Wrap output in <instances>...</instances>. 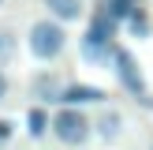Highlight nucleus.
Wrapping results in <instances>:
<instances>
[{
	"mask_svg": "<svg viewBox=\"0 0 153 150\" xmlns=\"http://www.w3.org/2000/svg\"><path fill=\"white\" fill-rule=\"evenodd\" d=\"M67 45V30L60 26L56 19H37L30 26V52L37 60H56Z\"/></svg>",
	"mask_w": 153,
	"mask_h": 150,
	"instance_id": "1",
	"label": "nucleus"
},
{
	"mask_svg": "<svg viewBox=\"0 0 153 150\" xmlns=\"http://www.w3.org/2000/svg\"><path fill=\"white\" fill-rule=\"evenodd\" d=\"M90 128L94 124L86 120V112H79V105H67V109H60L52 116V135L60 142H67V146H82L90 139Z\"/></svg>",
	"mask_w": 153,
	"mask_h": 150,
	"instance_id": "2",
	"label": "nucleus"
},
{
	"mask_svg": "<svg viewBox=\"0 0 153 150\" xmlns=\"http://www.w3.org/2000/svg\"><path fill=\"white\" fill-rule=\"evenodd\" d=\"M112 34H116V19H112L108 11H101L94 22H90L86 38H82V56H86V60H101V56H108Z\"/></svg>",
	"mask_w": 153,
	"mask_h": 150,
	"instance_id": "3",
	"label": "nucleus"
},
{
	"mask_svg": "<svg viewBox=\"0 0 153 150\" xmlns=\"http://www.w3.org/2000/svg\"><path fill=\"white\" fill-rule=\"evenodd\" d=\"M112 64H116V75H120V82H123L131 94H146V79H142V71H138V64H134V56L127 49H112Z\"/></svg>",
	"mask_w": 153,
	"mask_h": 150,
	"instance_id": "4",
	"label": "nucleus"
},
{
	"mask_svg": "<svg viewBox=\"0 0 153 150\" xmlns=\"http://www.w3.org/2000/svg\"><path fill=\"white\" fill-rule=\"evenodd\" d=\"M64 105H97L105 101V90L97 86H86V82H75V86H64V98H60Z\"/></svg>",
	"mask_w": 153,
	"mask_h": 150,
	"instance_id": "5",
	"label": "nucleus"
},
{
	"mask_svg": "<svg viewBox=\"0 0 153 150\" xmlns=\"http://www.w3.org/2000/svg\"><path fill=\"white\" fill-rule=\"evenodd\" d=\"M45 8H49V15H56L60 22H71L82 15V0H45Z\"/></svg>",
	"mask_w": 153,
	"mask_h": 150,
	"instance_id": "6",
	"label": "nucleus"
},
{
	"mask_svg": "<svg viewBox=\"0 0 153 150\" xmlns=\"http://www.w3.org/2000/svg\"><path fill=\"white\" fill-rule=\"evenodd\" d=\"M34 94L41 98V101H60V98H64V86L56 82V75H37L34 79Z\"/></svg>",
	"mask_w": 153,
	"mask_h": 150,
	"instance_id": "7",
	"label": "nucleus"
},
{
	"mask_svg": "<svg viewBox=\"0 0 153 150\" xmlns=\"http://www.w3.org/2000/svg\"><path fill=\"white\" fill-rule=\"evenodd\" d=\"M120 128H123V116H120L116 109H112V112H101V120H97V131H101V139L116 142V139H120Z\"/></svg>",
	"mask_w": 153,
	"mask_h": 150,
	"instance_id": "8",
	"label": "nucleus"
},
{
	"mask_svg": "<svg viewBox=\"0 0 153 150\" xmlns=\"http://www.w3.org/2000/svg\"><path fill=\"white\" fill-rule=\"evenodd\" d=\"M15 49H19V34L11 26H0V64H7L15 56Z\"/></svg>",
	"mask_w": 153,
	"mask_h": 150,
	"instance_id": "9",
	"label": "nucleus"
},
{
	"mask_svg": "<svg viewBox=\"0 0 153 150\" xmlns=\"http://www.w3.org/2000/svg\"><path fill=\"white\" fill-rule=\"evenodd\" d=\"M134 8H138V0H108V4H105V11H108V15H112L116 22H120V19L127 22V19H131V11H134Z\"/></svg>",
	"mask_w": 153,
	"mask_h": 150,
	"instance_id": "10",
	"label": "nucleus"
},
{
	"mask_svg": "<svg viewBox=\"0 0 153 150\" xmlns=\"http://www.w3.org/2000/svg\"><path fill=\"white\" fill-rule=\"evenodd\" d=\"M127 30H131L134 38H146V34H149V19H146V11H142V8H134V11H131V19H127Z\"/></svg>",
	"mask_w": 153,
	"mask_h": 150,
	"instance_id": "11",
	"label": "nucleus"
},
{
	"mask_svg": "<svg viewBox=\"0 0 153 150\" xmlns=\"http://www.w3.org/2000/svg\"><path fill=\"white\" fill-rule=\"evenodd\" d=\"M26 124H30V135H34V139H41V135H45V128H52V124H49V116H45L41 109H34V112H30V116H26Z\"/></svg>",
	"mask_w": 153,
	"mask_h": 150,
	"instance_id": "12",
	"label": "nucleus"
},
{
	"mask_svg": "<svg viewBox=\"0 0 153 150\" xmlns=\"http://www.w3.org/2000/svg\"><path fill=\"white\" fill-rule=\"evenodd\" d=\"M7 135H11V124H7V120H0V142H4Z\"/></svg>",
	"mask_w": 153,
	"mask_h": 150,
	"instance_id": "13",
	"label": "nucleus"
},
{
	"mask_svg": "<svg viewBox=\"0 0 153 150\" xmlns=\"http://www.w3.org/2000/svg\"><path fill=\"white\" fill-rule=\"evenodd\" d=\"M4 94H7V75L0 71V101H4Z\"/></svg>",
	"mask_w": 153,
	"mask_h": 150,
	"instance_id": "14",
	"label": "nucleus"
},
{
	"mask_svg": "<svg viewBox=\"0 0 153 150\" xmlns=\"http://www.w3.org/2000/svg\"><path fill=\"white\" fill-rule=\"evenodd\" d=\"M0 8H4V0H0Z\"/></svg>",
	"mask_w": 153,
	"mask_h": 150,
	"instance_id": "15",
	"label": "nucleus"
}]
</instances>
